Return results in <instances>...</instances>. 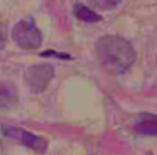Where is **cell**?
<instances>
[{
	"instance_id": "cell-4",
	"label": "cell",
	"mask_w": 157,
	"mask_h": 155,
	"mask_svg": "<svg viewBox=\"0 0 157 155\" xmlns=\"http://www.w3.org/2000/svg\"><path fill=\"white\" fill-rule=\"evenodd\" d=\"M2 130H4L5 137L15 138V140H19L22 145H25V147L32 148V150H36V152L44 153L46 148H48V140L42 138V137H39V135L31 133V131H25V130L17 128V127H9V125H4Z\"/></svg>"
},
{
	"instance_id": "cell-3",
	"label": "cell",
	"mask_w": 157,
	"mask_h": 155,
	"mask_svg": "<svg viewBox=\"0 0 157 155\" xmlns=\"http://www.w3.org/2000/svg\"><path fill=\"white\" fill-rule=\"evenodd\" d=\"M54 78V67L51 64H34L24 73L25 84L32 93H42Z\"/></svg>"
},
{
	"instance_id": "cell-7",
	"label": "cell",
	"mask_w": 157,
	"mask_h": 155,
	"mask_svg": "<svg viewBox=\"0 0 157 155\" xmlns=\"http://www.w3.org/2000/svg\"><path fill=\"white\" fill-rule=\"evenodd\" d=\"M0 101H2V108H9L10 104H14L17 101V93L15 88L9 86L7 83L2 84V91H0Z\"/></svg>"
},
{
	"instance_id": "cell-2",
	"label": "cell",
	"mask_w": 157,
	"mask_h": 155,
	"mask_svg": "<svg viewBox=\"0 0 157 155\" xmlns=\"http://www.w3.org/2000/svg\"><path fill=\"white\" fill-rule=\"evenodd\" d=\"M12 39L24 51H34L37 47H41V44H42L41 30L36 27L32 19L19 20L14 25V29H12Z\"/></svg>"
},
{
	"instance_id": "cell-6",
	"label": "cell",
	"mask_w": 157,
	"mask_h": 155,
	"mask_svg": "<svg viewBox=\"0 0 157 155\" xmlns=\"http://www.w3.org/2000/svg\"><path fill=\"white\" fill-rule=\"evenodd\" d=\"M73 12H75L76 19L83 20V22H100L101 20V15L95 13V10L88 9L86 5H81V3H76Z\"/></svg>"
},
{
	"instance_id": "cell-1",
	"label": "cell",
	"mask_w": 157,
	"mask_h": 155,
	"mask_svg": "<svg viewBox=\"0 0 157 155\" xmlns=\"http://www.w3.org/2000/svg\"><path fill=\"white\" fill-rule=\"evenodd\" d=\"M100 66L112 74H122L135 62V49L120 36H103L95 44Z\"/></svg>"
},
{
	"instance_id": "cell-9",
	"label": "cell",
	"mask_w": 157,
	"mask_h": 155,
	"mask_svg": "<svg viewBox=\"0 0 157 155\" xmlns=\"http://www.w3.org/2000/svg\"><path fill=\"white\" fill-rule=\"evenodd\" d=\"M41 56H54V57H61V59H71L69 54H63V52H51V51H46V52H41Z\"/></svg>"
},
{
	"instance_id": "cell-5",
	"label": "cell",
	"mask_w": 157,
	"mask_h": 155,
	"mask_svg": "<svg viewBox=\"0 0 157 155\" xmlns=\"http://www.w3.org/2000/svg\"><path fill=\"white\" fill-rule=\"evenodd\" d=\"M135 131L142 135H152L157 137V116L154 115H145L135 123Z\"/></svg>"
},
{
	"instance_id": "cell-8",
	"label": "cell",
	"mask_w": 157,
	"mask_h": 155,
	"mask_svg": "<svg viewBox=\"0 0 157 155\" xmlns=\"http://www.w3.org/2000/svg\"><path fill=\"white\" fill-rule=\"evenodd\" d=\"M88 2L90 5H93L98 10H110V9H115L122 0H88Z\"/></svg>"
}]
</instances>
